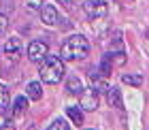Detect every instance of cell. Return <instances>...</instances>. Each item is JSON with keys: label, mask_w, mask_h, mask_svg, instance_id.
Instances as JSON below:
<instances>
[{"label": "cell", "mask_w": 149, "mask_h": 130, "mask_svg": "<svg viewBox=\"0 0 149 130\" xmlns=\"http://www.w3.org/2000/svg\"><path fill=\"white\" fill-rule=\"evenodd\" d=\"M6 28H9V17L0 13V34H2V32H6Z\"/></svg>", "instance_id": "ac0fdd59"}, {"label": "cell", "mask_w": 149, "mask_h": 130, "mask_svg": "<svg viewBox=\"0 0 149 130\" xmlns=\"http://www.w3.org/2000/svg\"><path fill=\"white\" fill-rule=\"evenodd\" d=\"M40 4H43V0H26V6H28V9H32V11L40 9Z\"/></svg>", "instance_id": "d6986e66"}, {"label": "cell", "mask_w": 149, "mask_h": 130, "mask_svg": "<svg viewBox=\"0 0 149 130\" xmlns=\"http://www.w3.org/2000/svg\"><path fill=\"white\" fill-rule=\"evenodd\" d=\"M0 130H15V126H13V122H6V124L0 126Z\"/></svg>", "instance_id": "ffe728a7"}, {"label": "cell", "mask_w": 149, "mask_h": 130, "mask_svg": "<svg viewBox=\"0 0 149 130\" xmlns=\"http://www.w3.org/2000/svg\"><path fill=\"white\" fill-rule=\"evenodd\" d=\"M90 81H92V90L96 92V94H100V92H109L111 87H109V83H107V77L102 73H100V68H90Z\"/></svg>", "instance_id": "5b68a950"}, {"label": "cell", "mask_w": 149, "mask_h": 130, "mask_svg": "<svg viewBox=\"0 0 149 130\" xmlns=\"http://www.w3.org/2000/svg\"><path fill=\"white\" fill-rule=\"evenodd\" d=\"M107 100H109V107H115V109H121L124 102H121V90L119 87H111L107 92Z\"/></svg>", "instance_id": "9c48e42d"}, {"label": "cell", "mask_w": 149, "mask_h": 130, "mask_svg": "<svg viewBox=\"0 0 149 130\" xmlns=\"http://www.w3.org/2000/svg\"><path fill=\"white\" fill-rule=\"evenodd\" d=\"M26 94H28L30 100H40L43 96V87H40V81H30L28 87H26Z\"/></svg>", "instance_id": "30bf717a"}, {"label": "cell", "mask_w": 149, "mask_h": 130, "mask_svg": "<svg viewBox=\"0 0 149 130\" xmlns=\"http://www.w3.org/2000/svg\"><path fill=\"white\" fill-rule=\"evenodd\" d=\"M47 56H49V47H47L45 41H32L28 45V60H32V62L40 64Z\"/></svg>", "instance_id": "277c9868"}, {"label": "cell", "mask_w": 149, "mask_h": 130, "mask_svg": "<svg viewBox=\"0 0 149 130\" xmlns=\"http://www.w3.org/2000/svg\"><path fill=\"white\" fill-rule=\"evenodd\" d=\"M47 130H70V126H68V122H66V120L58 117V120H53L51 124H49V128H47Z\"/></svg>", "instance_id": "e0dca14e"}, {"label": "cell", "mask_w": 149, "mask_h": 130, "mask_svg": "<svg viewBox=\"0 0 149 130\" xmlns=\"http://www.w3.org/2000/svg\"><path fill=\"white\" fill-rule=\"evenodd\" d=\"M26 109H28V98H24V96H17L15 98V105H13V115H22L26 113Z\"/></svg>", "instance_id": "5bb4252c"}, {"label": "cell", "mask_w": 149, "mask_h": 130, "mask_svg": "<svg viewBox=\"0 0 149 130\" xmlns=\"http://www.w3.org/2000/svg\"><path fill=\"white\" fill-rule=\"evenodd\" d=\"M66 115H68V120L72 122L74 126H81V124H83V113H81L79 107H66Z\"/></svg>", "instance_id": "4fadbf2b"}, {"label": "cell", "mask_w": 149, "mask_h": 130, "mask_svg": "<svg viewBox=\"0 0 149 130\" xmlns=\"http://www.w3.org/2000/svg\"><path fill=\"white\" fill-rule=\"evenodd\" d=\"M11 109V96H9V90L0 83V113H9Z\"/></svg>", "instance_id": "7c38bea8"}, {"label": "cell", "mask_w": 149, "mask_h": 130, "mask_svg": "<svg viewBox=\"0 0 149 130\" xmlns=\"http://www.w3.org/2000/svg\"><path fill=\"white\" fill-rule=\"evenodd\" d=\"M121 83H126V85H134V87H139L141 83H143V77L141 75H121Z\"/></svg>", "instance_id": "9a60e30c"}, {"label": "cell", "mask_w": 149, "mask_h": 130, "mask_svg": "<svg viewBox=\"0 0 149 130\" xmlns=\"http://www.w3.org/2000/svg\"><path fill=\"white\" fill-rule=\"evenodd\" d=\"M28 130H36V128H34V126H30V128H28Z\"/></svg>", "instance_id": "44dd1931"}, {"label": "cell", "mask_w": 149, "mask_h": 130, "mask_svg": "<svg viewBox=\"0 0 149 130\" xmlns=\"http://www.w3.org/2000/svg\"><path fill=\"white\" fill-rule=\"evenodd\" d=\"M4 56L9 58L13 64L19 62V58H22V43H19V38H17V36L6 38V45H4Z\"/></svg>", "instance_id": "8992f818"}, {"label": "cell", "mask_w": 149, "mask_h": 130, "mask_svg": "<svg viewBox=\"0 0 149 130\" xmlns=\"http://www.w3.org/2000/svg\"><path fill=\"white\" fill-rule=\"evenodd\" d=\"M79 107L81 109H85V111H96V107H98V94L92 90H83V94L79 96Z\"/></svg>", "instance_id": "52a82bcc"}, {"label": "cell", "mask_w": 149, "mask_h": 130, "mask_svg": "<svg viewBox=\"0 0 149 130\" xmlns=\"http://www.w3.org/2000/svg\"><path fill=\"white\" fill-rule=\"evenodd\" d=\"M83 9L92 19H102L109 13V0H85Z\"/></svg>", "instance_id": "3957f363"}, {"label": "cell", "mask_w": 149, "mask_h": 130, "mask_svg": "<svg viewBox=\"0 0 149 130\" xmlns=\"http://www.w3.org/2000/svg\"><path fill=\"white\" fill-rule=\"evenodd\" d=\"M64 62L60 60V56H47L43 62L38 64V75H40V81L43 83H60L64 79Z\"/></svg>", "instance_id": "7a4b0ae2"}, {"label": "cell", "mask_w": 149, "mask_h": 130, "mask_svg": "<svg viewBox=\"0 0 149 130\" xmlns=\"http://www.w3.org/2000/svg\"><path fill=\"white\" fill-rule=\"evenodd\" d=\"M90 53V41L83 34H74V36L66 38L62 47H60V60H83Z\"/></svg>", "instance_id": "6da1fadb"}, {"label": "cell", "mask_w": 149, "mask_h": 130, "mask_svg": "<svg viewBox=\"0 0 149 130\" xmlns=\"http://www.w3.org/2000/svg\"><path fill=\"white\" fill-rule=\"evenodd\" d=\"M66 90H68V94L81 96V94H83V85H81V79H79V77H68V81H66Z\"/></svg>", "instance_id": "8fae6325"}, {"label": "cell", "mask_w": 149, "mask_h": 130, "mask_svg": "<svg viewBox=\"0 0 149 130\" xmlns=\"http://www.w3.org/2000/svg\"><path fill=\"white\" fill-rule=\"evenodd\" d=\"M40 19H43L47 26L58 24V11H56V6H51V4H43V6H40Z\"/></svg>", "instance_id": "ba28073f"}, {"label": "cell", "mask_w": 149, "mask_h": 130, "mask_svg": "<svg viewBox=\"0 0 149 130\" xmlns=\"http://www.w3.org/2000/svg\"><path fill=\"white\" fill-rule=\"evenodd\" d=\"M107 58H109V62H111V66H121L126 62V53H107Z\"/></svg>", "instance_id": "2e32d148"}]
</instances>
